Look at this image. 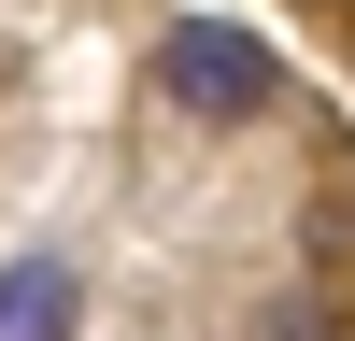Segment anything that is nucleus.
Wrapping results in <instances>:
<instances>
[{"label": "nucleus", "instance_id": "nucleus-1", "mask_svg": "<svg viewBox=\"0 0 355 341\" xmlns=\"http://www.w3.org/2000/svg\"><path fill=\"white\" fill-rule=\"evenodd\" d=\"M157 85H171L185 114H214V128H227V114H256V100H270V43L199 15V28H171V43H157Z\"/></svg>", "mask_w": 355, "mask_h": 341}, {"label": "nucleus", "instance_id": "nucleus-2", "mask_svg": "<svg viewBox=\"0 0 355 341\" xmlns=\"http://www.w3.org/2000/svg\"><path fill=\"white\" fill-rule=\"evenodd\" d=\"M71 327H85V284L57 256H15L0 270V341H71Z\"/></svg>", "mask_w": 355, "mask_h": 341}]
</instances>
